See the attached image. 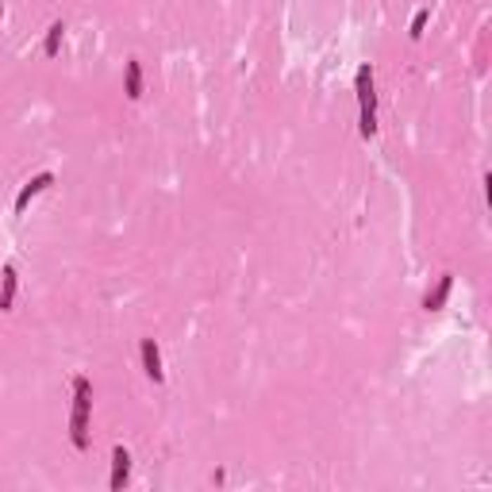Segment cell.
<instances>
[{"label": "cell", "mask_w": 492, "mask_h": 492, "mask_svg": "<svg viewBox=\"0 0 492 492\" xmlns=\"http://www.w3.org/2000/svg\"><path fill=\"white\" fill-rule=\"evenodd\" d=\"M127 96H131V101L143 96V65H138V58L127 62Z\"/></svg>", "instance_id": "8"}, {"label": "cell", "mask_w": 492, "mask_h": 492, "mask_svg": "<svg viewBox=\"0 0 492 492\" xmlns=\"http://www.w3.org/2000/svg\"><path fill=\"white\" fill-rule=\"evenodd\" d=\"M0 15H4V0H0Z\"/></svg>", "instance_id": "11"}, {"label": "cell", "mask_w": 492, "mask_h": 492, "mask_svg": "<svg viewBox=\"0 0 492 492\" xmlns=\"http://www.w3.org/2000/svg\"><path fill=\"white\" fill-rule=\"evenodd\" d=\"M89 412H93V381L73 377V415H70V442L77 450H89Z\"/></svg>", "instance_id": "1"}, {"label": "cell", "mask_w": 492, "mask_h": 492, "mask_svg": "<svg viewBox=\"0 0 492 492\" xmlns=\"http://www.w3.org/2000/svg\"><path fill=\"white\" fill-rule=\"evenodd\" d=\"M138 354H143V369H146V377H154V381H166V373H162V354H158V347H154V339H143Z\"/></svg>", "instance_id": "4"}, {"label": "cell", "mask_w": 492, "mask_h": 492, "mask_svg": "<svg viewBox=\"0 0 492 492\" xmlns=\"http://www.w3.org/2000/svg\"><path fill=\"white\" fill-rule=\"evenodd\" d=\"M358 104H362V135L369 138L377 131V93H373V70H358Z\"/></svg>", "instance_id": "2"}, {"label": "cell", "mask_w": 492, "mask_h": 492, "mask_svg": "<svg viewBox=\"0 0 492 492\" xmlns=\"http://www.w3.org/2000/svg\"><path fill=\"white\" fill-rule=\"evenodd\" d=\"M62 23H54V27H51V35H46V54H51V58H54V54H58V46H62Z\"/></svg>", "instance_id": "9"}, {"label": "cell", "mask_w": 492, "mask_h": 492, "mask_svg": "<svg viewBox=\"0 0 492 492\" xmlns=\"http://www.w3.org/2000/svg\"><path fill=\"white\" fill-rule=\"evenodd\" d=\"M450 289H454V277H450V273H442V277H439V285H434V292H427V300H423V308H427V311H439L442 304H446Z\"/></svg>", "instance_id": "6"}, {"label": "cell", "mask_w": 492, "mask_h": 492, "mask_svg": "<svg viewBox=\"0 0 492 492\" xmlns=\"http://www.w3.org/2000/svg\"><path fill=\"white\" fill-rule=\"evenodd\" d=\"M15 300V266H4V281H0V311H12Z\"/></svg>", "instance_id": "7"}, {"label": "cell", "mask_w": 492, "mask_h": 492, "mask_svg": "<svg viewBox=\"0 0 492 492\" xmlns=\"http://www.w3.org/2000/svg\"><path fill=\"white\" fill-rule=\"evenodd\" d=\"M51 185H54V174H39V177H31V181L20 188V196H15V216H23V212H27V204L35 200V196L43 193V188H51Z\"/></svg>", "instance_id": "3"}, {"label": "cell", "mask_w": 492, "mask_h": 492, "mask_svg": "<svg viewBox=\"0 0 492 492\" xmlns=\"http://www.w3.org/2000/svg\"><path fill=\"white\" fill-rule=\"evenodd\" d=\"M127 473H131V454L123 446H116L112 450V488H123Z\"/></svg>", "instance_id": "5"}, {"label": "cell", "mask_w": 492, "mask_h": 492, "mask_svg": "<svg viewBox=\"0 0 492 492\" xmlns=\"http://www.w3.org/2000/svg\"><path fill=\"white\" fill-rule=\"evenodd\" d=\"M423 23H427V8H423V12H415V20H412V39L423 35Z\"/></svg>", "instance_id": "10"}]
</instances>
